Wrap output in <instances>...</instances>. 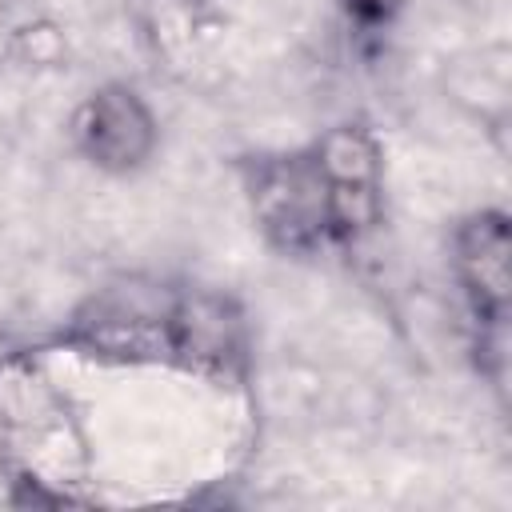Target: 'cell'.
<instances>
[{
  "instance_id": "cell-1",
  "label": "cell",
  "mask_w": 512,
  "mask_h": 512,
  "mask_svg": "<svg viewBox=\"0 0 512 512\" xmlns=\"http://www.w3.org/2000/svg\"><path fill=\"white\" fill-rule=\"evenodd\" d=\"M180 296L156 288H112L72 324L68 344L108 360H176Z\"/></svg>"
},
{
  "instance_id": "cell-2",
  "label": "cell",
  "mask_w": 512,
  "mask_h": 512,
  "mask_svg": "<svg viewBox=\"0 0 512 512\" xmlns=\"http://www.w3.org/2000/svg\"><path fill=\"white\" fill-rule=\"evenodd\" d=\"M252 212L284 248H308L328 236V192L312 156L256 160L248 176Z\"/></svg>"
},
{
  "instance_id": "cell-3",
  "label": "cell",
  "mask_w": 512,
  "mask_h": 512,
  "mask_svg": "<svg viewBox=\"0 0 512 512\" xmlns=\"http://www.w3.org/2000/svg\"><path fill=\"white\" fill-rule=\"evenodd\" d=\"M312 160L328 192V236L352 240L380 220V148L360 124L324 132Z\"/></svg>"
},
{
  "instance_id": "cell-4",
  "label": "cell",
  "mask_w": 512,
  "mask_h": 512,
  "mask_svg": "<svg viewBox=\"0 0 512 512\" xmlns=\"http://www.w3.org/2000/svg\"><path fill=\"white\" fill-rule=\"evenodd\" d=\"M76 144L104 172H132L156 148V116L128 84H104L76 112Z\"/></svg>"
},
{
  "instance_id": "cell-5",
  "label": "cell",
  "mask_w": 512,
  "mask_h": 512,
  "mask_svg": "<svg viewBox=\"0 0 512 512\" xmlns=\"http://www.w3.org/2000/svg\"><path fill=\"white\" fill-rule=\"evenodd\" d=\"M508 220L500 212H476L456 228V272L488 320H500L512 292L508 268Z\"/></svg>"
},
{
  "instance_id": "cell-6",
  "label": "cell",
  "mask_w": 512,
  "mask_h": 512,
  "mask_svg": "<svg viewBox=\"0 0 512 512\" xmlns=\"http://www.w3.org/2000/svg\"><path fill=\"white\" fill-rule=\"evenodd\" d=\"M132 4L144 16V24L152 28V36L164 44L188 36L196 24V8H200V0H132Z\"/></svg>"
},
{
  "instance_id": "cell-7",
  "label": "cell",
  "mask_w": 512,
  "mask_h": 512,
  "mask_svg": "<svg viewBox=\"0 0 512 512\" xmlns=\"http://www.w3.org/2000/svg\"><path fill=\"white\" fill-rule=\"evenodd\" d=\"M348 4H352V12L364 16V20H388V16L400 8V0H348Z\"/></svg>"
}]
</instances>
